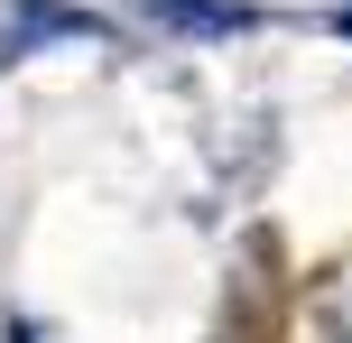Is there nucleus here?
<instances>
[{
  "mask_svg": "<svg viewBox=\"0 0 352 343\" xmlns=\"http://www.w3.org/2000/svg\"><path fill=\"white\" fill-rule=\"evenodd\" d=\"M148 10L176 19V28H195V37H232V28H250L241 0H148Z\"/></svg>",
  "mask_w": 352,
  "mask_h": 343,
  "instance_id": "1",
  "label": "nucleus"
}]
</instances>
